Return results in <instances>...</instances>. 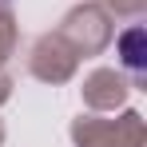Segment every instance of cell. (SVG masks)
I'll list each match as a JSON object with an SVG mask.
<instances>
[{
	"mask_svg": "<svg viewBox=\"0 0 147 147\" xmlns=\"http://www.w3.org/2000/svg\"><path fill=\"white\" fill-rule=\"evenodd\" d=\"M72 143L76 147H147V123L139 111L119 115H76L72 119Z\"/></svg>",
	"mask_w": 147,
	"mask_h": 147,
	"instance_id": "obj_1",
	"label": "cell"
},
{
	"mask_svg": "<svg viewBox=\"0 0 147 147\" xmlns=\"http://www.w3.org/2000/svg\"><path fill=\"white\" fill-rule=\"evenodd\" d=\"M68 44H72L76 56H99L107 52L111 36H115V24H111V12L99 4V0H84L64 12V20L56 28Z\"/></svg>",
	"mask_w": 147,
	"mask_h": 147,
	"instance_id": "obj_2",
	"label": "cell"
},
{
	"mask_svg": "<svg viewBox=\"0 0 147 147\" xmlns=\"http://www.w3.org/2000/svg\"><path fill=\"white\" fill-rule=\"evenodd\" d=\"M80 68V56L72 52V44L60 36V32H44V36H36V44L28 52V72L36 76L40 84H68Z\"/></svg>",
	"mask_w": 147,
	"mask_h": 147,
	"instance_id": "obj_3",
	"label": "cell"
},
{
	"mask_svg": "<svg viewBox=\"0 0 147 147\" xmlns=\"http://www.w3.org/2000/svg\"><path fill=\"white\" fill-rule=\"evenodd\" d=\"M80 96H84V103H88L92 111H115V107H123L127 96H131V80H127L119 68H92V72L84 76Z\"/></svg>",
	"mask_w": 147,
	"mask_h": 147,
	"instance_id": "obj_4",
	"label": "cell"
},
{
	"mask_svg": "<svg viewBox=\"0 0 147 147\" xmlns=\"http://www.w3.org/2000/svg\"><path fill=\"white\" fill-rule=\"evenodd\" d=\"M115 40V52H119V68L123 76L131 80V88H143L147 84V32L143 24H127Z\"/></svg>",
	"mask_w": 147,
	"mask_h": 147,
	"instance_id": "obj_5",
	"label": "cell"
},
{
	"mask_svg": "<svg viewBox=\"0 0 147 147\" xmlns=\"http://www.w3.org/2000/svg\"><path fill=\"white\" fill-rule=\"evenodd\" d=\"M16 44H20V24L12 16V4H0V68L16 56Z\"/></svg>",
	"mask_w": 147,
	"mask_h": 147,
	"instance_id": "obj_6",
	"label": "cell"
},
{
	"mask_svg": "<svg viewBox=\"0 0 147 147\" xmlns=\"http://www.w3.org/2000/svg\"><path fill=\"white\" fill-rule=\"evenodd\" d=\"M107 12H115V16H143L147 0H99Z\"/></svg>",
	"mask_w": 147,
	"mask_h": 147,
	"instance_id": "obj_7",
	"label": "cell"
},
{
	"mask_svg": "<svg viewBox=\"0 0 147 147\" xmlns=\"http://www.w3.org/2000/svg\"><path fill=\"white\" fill-rule=\"evenodd\" d=\"M8 99H12V80H8V76L0 72V107H4Z\"/></svg>",
	"mask_w": 147,
	"mask_h": 147,
	"instance_id": "obj_8",
	"label": "cell"
},
{
	"mask_svg": "<svg viewBox=\"0 0 147 147\" xmlns=\"http://www.w3.org/2000/svg\"><path fill=\"white\" fill-rule=\"evenodd\" d=\"M4 135H8V131H4V119H0V147H4Z\"/></svg>",
	"mask_w": 147,
	"mask_h": 147,
	"instance_id": "obj_9",
	"label": "cell"
},
{
	"mask_svg": "<svg viewBox=\"0 0 147 147\" xmlns=\"http://www.w3.org/2000/svg\"><path fill=\"white\" fill-rule=\"evenodd\" d=\"M0 4H12V0H0Z\"/></svg>",
	"mask_w": 147,
	"mask_h": 147,
	"instance_id": "obj_10",
	"label": "cell"
}]
</instances>
